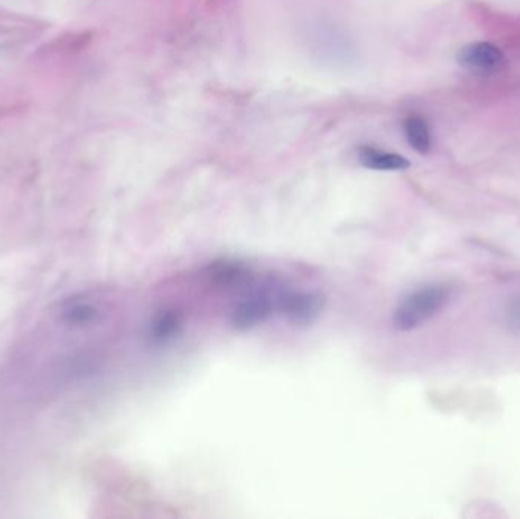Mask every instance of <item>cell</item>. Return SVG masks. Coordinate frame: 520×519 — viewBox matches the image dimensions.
<instances>
[{
    "label": "cell",
    "instance_id": "obj_2",
    "mask_svg": "<svg viewBox=\"0 0 520 519\" xmlns=\"http://www.w3.org/2000/svg\"><path fill=\"white\" fill-rule=\"evenodd\" d=\"M457 63L469 72L478 75H490L501 72L506 68V59L504 51L491 42H472L464 44L457 52Z\"/></svg>",
    "mask_w": 520,
    "mask_h": 519
},
{
    "label": "cell",
    "instance_id": "obj_7",
    "mask_svg": "<svg viewBox=\"0 0 520 519\" xmlns=\"http://www.w3.org/2000/svg\"><path fill=\"white\" fill-rule=\"evenodd\" d=\"M402 128H404V139L415 153L424 155L432 150V133H431L428 121L423 116L408 115L404 119Z\"/></svg>",
    "mask_w": 520,
    "mask_h": 519
},
{
    "label": "cell",
    "instance_id": "obj_3",
    "mask_svg": "<svg viewBox=\"0 0 520 519\" xmlns=\"http://www.w3.org/2000/svg\"><path fill=\"white\" fill-rule=\"evenodd\" d=\"M277 310L294 325H309L324 308V297L313 292H284L277 297Z\"/></svg>",
    "mask_w": 520,
    "mask_h": 519
},
{
    "label": "cell",
    "instance_id": "obj_5",
    "mask_svg": "<svg viewBox=\"0 0 520 519\" xmlns=\"http://www.w3.org/2000/svg\"><path fill=\"white\" fill-rule=\"evenodd\" d=\"M358 159L367 170L379 171V172H399V171L410 170L411 166V162L404 155L370 145L359 148Z\"/></svg>",
    "mask_w": 520,
    "mask_h": 519
},
{
    "label": "cell",
    "instance_id": "obj_10",
    "mask_svg": "<svg viewBox=\"0 0 520 519\" xmlns=\"http://www.w3.org/2000/svg\"><path fill=\"white\" fill-rule=\"evenodd\" d=\"M506 323L511 329L520 330V296L513 299L506 308Z\"/></svg>",
    "mask_w": 520,
    "mask_h": 519
},
{
    "label": "cell",
    "instance_id": "obj_4",
    "mask_svg": "<svg viewBox=\"0 0 520 519\" xmlns=\"http://www.w3.org/2000/svg\"><path fill=\"white\" fill-rule=\"evenodd\" d=\"M277 305V297L271 296L268 292H253L237 306L231 317V323L239 330L253 329L262 325L273 314Z\"/></svg>",
    "mask_w": 520,
    "mask_h": 519
},
{
    "label": "cell",
    "instance_id": "obj_8",
    "mask_svg": "<svg viewBox=\"0 0 520 519\" xmlns=\"http://www.w3.org/2000/svg\"><path fill=\"white\" fill-rule=\"evenodd\" d=\"M66 314V320L73 325H87L92 323L98 316V310L90 303H82V301H75L72 305H69L64 310Z\"/></svg>",
    "mask_w": 520,
    "mask_h": 519
},
{
    "label": "cell",
    "instance_id": "obj_6",
    "mask_svg": "<svg viewBox=\"0 0 520 519\" xmlns=\"http://www.w3.org/2000/svg\"><path fill=\"white\" fill-rule=\"evenodd\" d=\"M183 316L179 310H164L153 319L150 325V338L155 345H166L172 341L183 329Z\"/></svg>",
    "mask_w": 520,
    "mask_h": 519
},
{
    "label": "cell",
    "instance_id": "obj_9",
    "mask_svg": "<svg viewBox=\"0 0 520 519\" xmlns=\"http://www.w3.org/2000/svg\"><path fill=\"white\" fill-rule=\"evenodd\" d=\"M213 277L217 279L219 283H235L239 279L246 277V268L241 267L239 264L235 263H221L215 265L213 268Z\"/></svg>",
    "mask_w": 520,
    "mask_h": 519
},
{
    "label": "cell",
    "instance_id": "obj_1",
    "mask_svg": "<svg viewBox=\"0 0 520 519\" xmlns=\"http://www.w3.org/2000/svg\"><path fill=\"white\" fill-rule=\"evenodd\" d=\"M449 290L441 285L420 288L400 301L393 314V325L402 332L417 329L448 305Z\"/></svg>",
    "mask_w": 520,
    "mask_h": 519
}]
</instances>
